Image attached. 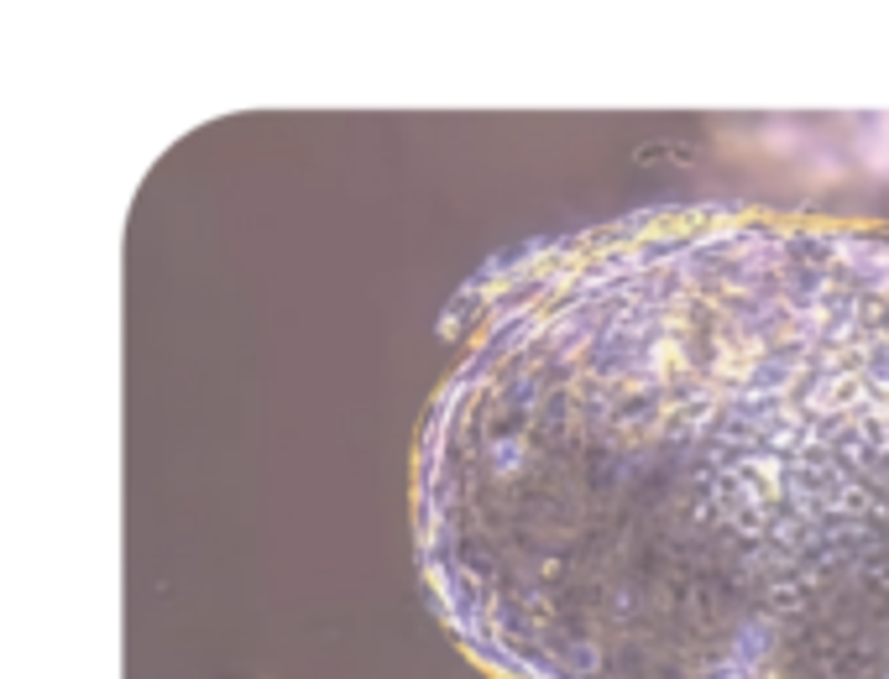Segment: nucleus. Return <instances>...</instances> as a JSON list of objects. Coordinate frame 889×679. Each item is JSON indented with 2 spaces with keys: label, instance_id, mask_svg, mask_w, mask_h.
Returning a JSON list of instances; mask_svg holds the SVG:
<instances>
[{
  "label": "nucleus",
  "instance_id": "f257e3e1",
  "mask_svg": "<svg viewBox=\"0 0 889 679\" xmlns=\"http://www.w3.org/2000/svg\"><path fill=\"white\" fill-rule=\"evenodd\" d=\"M408 517L492 679H889V225L665 204L502 261Z\"/></svg>",
  "mask_w": 889,
  "mask_h": 679
}]
</instances>
